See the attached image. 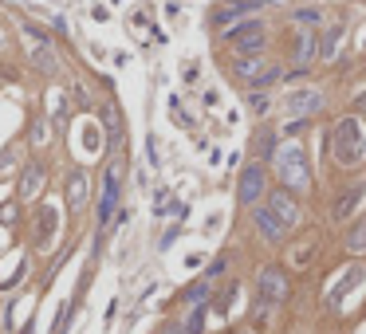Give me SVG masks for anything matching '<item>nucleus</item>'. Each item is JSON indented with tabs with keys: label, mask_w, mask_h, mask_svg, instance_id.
<instances>
[{
	"label": "nucleus",
	"mask_w": 366,
	"mask_h": 334,
	"mask_svg": "<svg viewBox=\"0 0 366 334\" xmlns=\"http://www.w3.org/2000/svg\"><path fill=\"white\" fill-rule=\"evenodd\" d=\"M331 146H335V161H339L342 169L358 166V161L366 157V130L358 126V118H342L339 126H335Z\"/></svg>",
	"instance_id": "nucleus-1"
},
{
	"label": "nucleus",
	"mask_w": 366,
	"mask_h": 334,
	"mask_svg": "<svg viewBox=\"0 0 366 334\" xmlns=\"http://www.w3.org/2000/svg\"><path fill=\"white\" fill-rule=\"evenodd\" d=\"M272 166L280 173V181L288 189H304L307 185V161H304V146L284 142L280 150H272Z\"/></svg>",
	"instance_id": "nucleus-2"
},
{
	"label": "nucleus",
	"mask_w": 366,
	"mask_h": 334,
	"mask_svg": "<svg viewBox=\"0 0 366 334\" xmlns=\"http://www.w3.org/2000/svg\"><path fill=\"white\" fill-rule=\"evenodd\" d=\"M256 287H260V299H264L268 307H276V303L288 299V275H284V267H276V263H268V267L256 272Z\"/></svg>",
	"instance_id": "nucleus-3"
},
{
	"label": "nucleus",
	"mask_w": 366,
	"mask_h": 334,
	"mask_svg": "<svg viewBox=\"0 0 366 334\" xmlns=\"http://www.w3.org/2000/svg\"><path fill=\"white\" fill-rule=\"evenodd\" d=\"M229 44L241 51V55H256V51H264V24H260V20H248V24L229 28Z\"/></svg>",
	"instance_id": "nucleus-4"
},
{
	"label": "nucleus",
	"mask_w": 366,
	"mask_h": 334,
	"mask_svg": "<svg viewBox=\"0 0 366 334\" xmlns=\"http://www.w3.org/2000/svg\"><path fill=\"white\" fill-rule=\"evenodd\" d=\"M264 185H268V177H264V166H248L241 173V185H236V201L241 204H256L260 197H264Z\"/></svg>",
	"instance_id": "nucleus-5"
},
{
	"label": "nucleus",
	"mask_w": 366,
	"mask_h": 334,
	"mask_svg": "<svg viewBox=\"0 0 366 334\" xmlns=\"http://www.w3.org/2000/svg\"><path fill=\"white\" fill-rule=\"evenodd\" d=\"M119 185H122V166L110 161L107 166V181H103V201H98V225H107L114 204H119Z\"/></svg>",
	"instance_id": "nucleus-6"
},
{
	"label": "nucleus",
	"mask_w": 366,
	"mask_h": 334,
	"mask_svg": "<svg viewBox=\"0 0 366 334\" xmlns=\"http://www.w3.org/2000/svg\"><path fill=\"white\" fill-rule=\"evenodd\" d=\"M319 110H323V95H319L315 87H299V91L288 95V114L292 118H311Z\"/></svg>",
	"instance_id": "nucleus-7"
},
{
	"label": "nucleus",
	"mask_w": 366,
	"mask_h": 334,
	"mask_svg": "<svg viewBox=\"0 0 366 334\" xmlns=\"http://www.w3.org/2000/svg\"><path fill=\"white\" fill-rule=\"evenodd\" d=\"M268 213L276 216L284 228H295V220H299V204L292 201V193H288V189H276L268 197Z\"/></svg>",
	"instance_id": "nucleus-8"
},
{
	"label": "nucleus",
	"mask_w": 366,
	"mask_h": 334,
	"mask_svg": "<svg viewBox=\"0 0 366 334\" xmlns=\"http://www.w3.org/2000/svg\"><path fill=\"white\" fill-rule=\"evenodd\" d=\"M252 220H256L260 236L268 240V244H284V225L268 213V209H256V213H252Z\"/></svg>",
	"instance_id": "nucleus-9"
},
{
	"label": "nucleus",
	"mask_w": 366,
	"mask_h": 334,
	"mask_svg": "<svg viewBox=\"0 0 366 334\" xmlns=\"http://www.w3.org/2000/svg\"><path fill=\"white\" fill-rule=\"evenodd\" d=\"M67 204L71 209H83L87 204V173L83 169H71V177H67Z\"/></svg>",
	"instance_id": "nucleus-10"
},
{
	"label": "nucleus",
	"mask_w": 366,
	"mask_h": 334,
	"mask_svg": "<svg viewBox=\"0 0 366 334\" xmlns=\"http://www.w3.org/2000/svg\"><path fill=\"white\" fill-rule=\"evenodd\" d=\"M40 189H44V169H40V166H28L24 177H20V197H24V201H32Z\"/></svg>",
	"instance_id": "nucleus-11"
},
{
	"label": "nucleus",
	"mask_w": 366,
	"mask_h": 334,
	"mask_svg": "<svg viewBox=\"0 0 366 334\" xmlns=\"http://www.w3.org/2000/svg\"><path fill=\"white\" fill-rule=\"evenodd\" d=\"M363 193H366V181H358L354 189H342V193H339V204H335V216H339V220H347V216H351V209L358 204V197H363Z\"/></svg>",
	"instance_id": "nucleus-12"
},
{
	"label": "nucleus",
	"mask_w": 366,
	"mask_h": 334,
	"mask_svg": "<svg viewBox=\"0 0 366 334\" xmlns=\"http://www.w3.org/2000/svg\"><path fill=\"white\" fill-rule=\"evenodd\" d=\"M311 60H315V36L311 32H299L295 36V67H307Z\"/></svg>",
	"instance_id": "nucleus-13"
},
{
	"label": "nucleus",
	"mask_w": 366,
	"mask_h": 334,
	"mask_svg": "<svg viewBox=\"0 0 366 334\" xmlns=\"http://www.w3.org/2000/svg\"><path fill=\"white\" fill-rule=\"evenodd\" d=\"M339 39H342V24H335V28L327 32V36H323V39L315 44V51L323 55V60H335V51H339Z\"/></svg>",
	"instance_id": "nucleus-14"
},
{
	"label": "nucleus",
	"mask_w": 366,
	"mask_h": 334,
	"mask_svg": "<svg viewBox=\"0 0 366 334\" xmlns=\"http://www.w3.org/2000/svg\"><path fill=\"white\" fill-rule=\"evenodd\" d=\"M347 248H351V252H366V216L351 228V236H347Z\"/></svg>",
	"instance_id": "nucleus-15"
},
{
	"label": "nucleus",
	"mask_w": 366,
	"mask_h": 334,
	"mask_svg": "<svg viewBox=\"0 0 366 334\" xmlns=\"http://www.w3.org/2000/svg\"><path fill=\"white\" fill-rule=\"evenodd\" d=\"M264 4H280V0H225V8L229 12H248V8H264Z\"/></svg>",
	"instance_id": "nucleus-16"
},
{
	"label": "nucleus",
	"mask_w": 366,
	"mask_h": 334,
	"mask_svg": "<svg viewBox=\"0 0 366 334\" xmlns=\"http://www.w3.org/2000/svg\"><path fill=\"white\" fill-rule=\"evenodd\" d=\"M358 279H363V272H358V267H354V272H347V279H342V283L335 287V295H331V303H339V299L347 295V287H351V283H358Z\"/></svg>",
	"instance_id": "nucleus-17"
},
{
	"label": "nucleus",
	"mask_w": 366,
	"mask_h": 334,
	"mask_svg": "<svg viewBox=\"0 0 366 334\" xmlns=\"http://www.w3.org/2000/svg\"><path fill=\"white\" fill-rule=\"evenodd\" d=\"M201 326H205V310L197 307L193 315H189V319H185V331H182V334H201Z\"/></svg>",
	"instance_id": "nucleus-18"
},
{
	"label": "nucleus",
	"mask_w": 366,
	"mask_h": 334,
	"mask_svg": "<svg viewBox=\"0 0 366 334\" xmlns=\"http://www.w3.org/2000/svg\"><path fill=\"white\" fill-rule=\"evenodd\" d=\"M185 299H189V303H205V299H209V287L205 283L189 287V291H185Z\"/></svg>",
	"instance_id": "nucleus-19"
},
{
	"label": "nucleus",
	"mask_w": 366,
	"mask_h": 334,
	"mask_svg": "<svg viewBox=\"0 0 366 334\" xmlns=\"http://www.w3.org/2000/svg\"><path fill=\"white\" fill-rule=\"evenodd\" d=\"M248 103H252V110H256V114H264V110H268V95H252Z\"/></svg>",
	"instance_id": "nucleus-20"
},
{
	"label": "nucleus",
	"mask_w": 366,
	"mask_h": 334,
	"mask_svg": "<svg viewBox=\"0 0 366 334\" xmlns=\"http://www.w3.org/2000/svg\"><path fill=\"white\" fill-rule=\"evenodd\" d=\"M295 20H299V24H315V20H319V12H311V8H304V12L295 16Z\"/></svg>",
	"instance_id": "nucleus-21"
},
{
	"label": "nucleus",
	"mask_w": 366,
	"mask_h": 334,
	"mask_svg": "<svg viewBox=\"0 0 366 334\" xmlns=\"http://www.w3.org/2000/svg\"><path fill=\"white\" fill-rule=\"evenodd\" d=\"M354 107H358V110H366V91L358 95V103H354Z\"/></svg>",
	"instance_id": "nucleus-22"
},
{
	"label": "nucleus",
	"mask_w": 366,
	"mask_h": 334,
	"mask_svg": "<svg viewBox=\"0 0 366 334\" xmlns=\"http://www.w3.org/2000/svg\"><path fill=\"white\" fill-rule=\"evenodd\" d=\"M229 334H256V331H248V326H236V331H229Z\"/></svg>",
	"instance_id": "nucleus-23"
}]
</instances>
